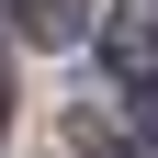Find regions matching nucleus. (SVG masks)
Masks as SVG:
<instances>
[{
    "mask_svg": "<svg viewBox=\"0 0 158 158\" xmlns=\"http://www.w3.org/2000/svg\"><path fill=\"white\" fill-rule=\"evenodd\" d=\"M102 56L124 79H158V0H124V11H102Z\"/></svg>",
    "mask_w": 158,
    "mask_h": 158,
    "instance_id": "obj_1",
    "label": "nucleus"
},
{
    "mask_svg": "<svg viewBox=\"0 0 158 158\" xmlns=\"http://www.w3.org/2000/svg\"><path fill=\"white\" fill-rule=\"evenodd\" d=\"M0 124H11V68H0Z\"/></svg>",
    "mask_w": 158,
    "mask_h": 158,
    "instance_id": "obj_4",
    "label": "nucleus"
},
{
    "mask_svg": "<svg viewBox=\"0 0 158 158\" xmlns=\"http://www.w3.org/2000/svg\"><path fill=\"white\" fill-rule=\"evenodd\" d=\"M124 135H135V147H158V79H135V102H124Z\"/></svg>",
    "mask_w": 158,
    "mask_h": 158,
    "instance_id": "obj_3",
    "label": "nucleus"
},
{
    "mask_svg": "<svg viewBox=\"0 0 158 158\" xmlns=\"http://www.w3.org/2000/svg\"><path fill=\"white\" fill-rule=\"evenodd\" d=\"M0 34H23V45H79V34H90V0H0Z\"/></svg>",
    "mask_w": 158,
    "mask_h": 158,
    "instance_id": "obj_2",
    "label": "nucleus"
}]
</instances>
